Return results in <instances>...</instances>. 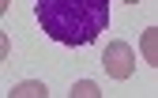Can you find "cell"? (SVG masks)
Wrapping results in <instances>:
<instances>
[{"instance_id":"6","label":"cell","mask_w":158,"mask_h":98,"mask_svg":"<svg viewBox=\"0 0 158 98\" xmlns=\"http://www.w3.org/2000/svg\"><path fill=\"white\" fill-rule=\"evenodd\" d=\"M8 4H11V0H0V8H8Z\"/></svg>"},{"instance_id":"3","label":"cell","mask_w":158,"mask_h":98,"mask_svg":"<svg viewBox=\"0 0 158 98\" xmlns=\"http://www.w3.org/2000/svg\"><path fill=\"white\" fill-rule=\"evenodd\" d=\"M139 53H143L147 64H158V30H154V27L143 30V38H139Z\"/></svg>"},{"instance_id":"7","label":"cell","mask_w":158,"mask_h":98,"mask_svg":"<svg viewBox=\"0 0 158 98\" xmlns=\"http://www.w3.org/2000/svg\"><path fill=\"white\" fill-rule=\"evenodd\" d=\"M124 4H139V0H124Z\"/></svg>"},{"instance_id":"4","label":"cell","mask_w":158,"mask_h":98,"mask_svg":"<svg viewBox=\"0 0 158 98\" xmlns=\"http://www.w3.org/2000/svg\"><path fill=\"white\" fill-rule=\"evenodd\" d=\"M11 94H15V98H42V94H49V91H45V83H38V79H23V83H15Z\"/></svg>"},{"instance_id":"5","label":"cell","mask_w":158,"mask_h":98,"mask_svg":"<svg viewBox=\"0 0 158 98\" xmlns=\"http://www.w3.org/2000/svg\"><path fill=\"white\" fill-rule=\"evenodd\" d=\"M102 91H98V83L94 79H79L75 87H72V98H98Z\"/></svg>"},{"instance_id":"1","label":"cell","mask_w":158,"mask_h":98,"mask_svg":"<svg viewBox=\"0 0 158 98\" xmlns=\"http://www.w3.org/2000/svg\"><path fill=\"white\" fill-rule=\"evenodd\" d=\"M42 30L60 45H90L109 27V0H34Z\"/></svg>"},{"instance_id":"2","label":"cell","mask_w":158,"mask_h":98,"mask_svg":"<svg viewBox=\"0 0 158 98\" xmlns=\"http://www.w3.org/2000/svg\"><path fill=\"white\" fill-rule=\"evenodd\" d=\"M102 68L109 79H128L135 72V49L128 42H109V49L102 53Z\"/></svg>"}]
</instances>
